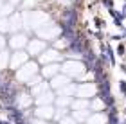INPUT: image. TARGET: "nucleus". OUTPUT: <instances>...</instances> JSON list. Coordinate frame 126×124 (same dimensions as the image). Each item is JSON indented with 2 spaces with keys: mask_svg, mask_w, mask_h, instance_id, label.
<instances>
[{
  "mask_svg": "<svg viewBox=\"0 0 126 124\" xmlns=\"http://www.w3.org/2000/svg\"><path fill=\"white\" fill-rule=\"evenodd\" d=\"M38 74V65L34 63V61H27L25 65H22L18 70H16V79H18L20 83H27L29 84V81L32 79V77H36Z\"/></svg>",
  "mask_w": 126,
  "mask_h": 124,
  "instance_id": "1",
  "label": "nucleus"
},
{
  "mask_svg": "<svg viewBox=\"0 0 126 124\" xmlns=\"http://www.w3.org/2000/svg\"><path fill=\"white\" fill-rule=\"evenodd\" d=\"M24 22H27L29 27H34V29H40L42 25H45L49 22V16L43 13V11H31V13L24 14Z\"/></svg>",
  "mask_w": 126,
  "mask_h": 124,
  "instance_id": "2",
  "label": "nucleus"
},
{
  "mask_svg": "<svg viewBox=\"0 0 126 124\" xmlns=\"http://www.w3.org/2000/svg\"><path fill=\"white\" fill-rule=\"evenodd\" d=\"M61 72L63 74H67V76H72V77H79V76H83V72H85V65L81 63V61H65V63L61 65Z\"/></svg>",
  "mask_w": 126,
  "mask_h": 124,
  "instance_id": "3",
  "label": "nucleus"
},
{
  "mask_svg": "<svg viewBox=\"0 0 126 124\" xmlns=\"http://www.w3.org/2000/svg\"><path fill=\"white\" fill-rule=\"evenodd\" d=\"M38 36L42 38V40H56L60 34H61V29L56 24H45L42 25L40 29H36Z\"/></svg>",
  "mask_w": 126,
  "mask_h": 124,
  "instance_id": "4",
  "label": "nucleus"
},
{
  "mask_svg": "<svg viewBox=\"0 0 126 124\" xmlns=\"http://www.w3.org/2000/svg\"><path fill=\"white\" fill-rule=\"evenodd\" d=\"M95 92H97V88H95V84H92V83H83V84H78V86H76V95L81 97V99L94 97Z\"/></svg>",
  "mask_w": 126,
  "mask_h": 124,
  "instance_id": "5",
  "label": "nucleus"
},
{
  "mask_svg": "<svg viewBox=\"0 0 126 124\" xmlns=\"http://www.w3.org/2000/svg\"><path fill=\"white\" fill-rule=\"evenodd\" d=\"M60 59H61V54L56 49H47V50H43V52L40 54V63H43V65L58 63Z\"/></svg>",
  "mask_w": 126,
  "mask_h": 124,
  "instance_id": "6",
  "label": "nucleus"
},
{
  "mask_svg": "<svg viewBox=\"0 0 126 124\" xmlns=\"http://www.w3.org/2000/svg\"><path fill=\"white\" fill-rule=\"evenodd\" d=\"M27 58H29V54L24 52V50H16L15 54H11V61H9V67L13 70H18L22 65L27 63Z\"/></svg>",
  "mask_w": 126,
  "mask_h": 124,
  "instance_id": "7",
  "label": "nucleus"
},
{
  "mask_svg": "<svg viewBox=\"0 0 126 124\" xmlns=\"http://www.w3.org/2000/svg\"><path fill=\"white\" fill-rule=\"evenodd\" d=\"M45 49H47V45L43 40H31L27 43V54L29 56H40Z\"/></svg>",
  "mask_w": 126,
  "mask_h": 124,
  "instance_id": "8",
  "label": "nucleus"
},
{
  "mask_svg": "<svg viewBox=\"0 0 126 124\" xmlns=\"http://www.w3.org/2000/svg\"><path fill=\"white\" fill-rule=\"evenodd\" d=\"M27 36L25 34H22V32H15L13 36H11V40H9V45L13 47L15 50H22L24 47H27Z\"/></svg>",
  "mask_w": 126,
  "mask_h": 124,
  "instance_id": "9",
  "label": "nucleus"
},
{
  "mask_svg": "<svg viewBox=\"0 0 126 124\" xmlns=\"http://www.w3.org/2000/svg\"><path fill=\"white\" fill-rule=\"evenodd\" d=\"M34 115L40 117V119H45V121H49V119H52V117H56L52 104H42V106H38V108L34 110Z\"/></svg>",
  "mask_w": 126,
  "mask_h": 124,
  "instance_id": "10",
  "label": "nucleus"
},
{
  "mask_svg": "<svg viewBox=\"0 0 126 124\" xmlns=\"http://www.w3.org/2000/svg\"><path fill=\"white\" fill-rule=\"evenodd\" d=\"M68 77H70V76H67V74H63V72H61V74H58V76H54L52 77V79H50V86H52L54 90H61L63 86H67V84H70V79H68Z\"/></svg>",
  "mask_w": 126,
  "mask_h": 124,
  "instance_id": "11",
  "label": "nucleus"
},
{
  "mask_svg": "<svg viewBox=\"0 0 126 124\" xmlns=\"http://www.w3.org/2000/svg\"><path fill=\"white\" fill-rule=\"evenodd\" d=\"M61 70V65L58 63H49V65H43L42 69V77H47V79H52L54 76H58Z\"/></svg>",
  "mask_w": 126,
  "mask_h": 124,
  "instance_id": "12",
  "label": "nucleus"
},
{
  "mask_svg": "<svg viewBox=\"0 0 126 124\" xmlns=\"http://www.w3.org/2000/svg\"><path fill=\"white\" fill-rule=\"evenodd\" d=\"M34 101H36V104L38 106H42V104H52V101H54V94L50 92V90H45L43 94H40L34 97Z\"/></svg>",
  "mask_w": 126,
  "mask_h": 124,
  "instance_id": "13",
  "label": "nucleus"
},
{
  "mask_svg": "<svg viewBox=\"0 0 126 124\" xmlns=\"http://www.w3.org/2000/svg\"><path fill=\"white\" fill-rule=\"evenodd\" d=\"M9 24H11V31L13 32H18L22 29V25H24V16H20V14H13L9 18Z\"/></svg>",
  "mask_w": 126,
  "mask_h": 124,
  "instance_id": "14",
  "label": "nucleus"
},
{
  "mask_svg": "<svg viewBox=\"0 0 126 124\" xmlns=\"http://www.w3.org/2000/svg\"><path fill=\"white\" fill-rule=\"evenodd\" d=\"M87 124H106V115L101 111H94L87 119Z\"/></svg>",
  "mask_w": 126,
  "mask_h": 124,
  "instance_id": "15",
  "label": "nucleus"
},
{
  "mask_svg": "<svg viewBox=\"0 0 126 124\" xmlns=\"http://www.w3.org/2000/svg\"><path fill=\"white\" fill-rule=\"evenodd\" d=\"M72 110H88L90 108V101L88 99H81V97H78L76 101H72Z\"/></svg>",
  "mask_w": 126,
  "mask_h": 124,
  "instance_id": "16",
  "label": "nucleus"
},
{
  "mask_svg": "<svg viewBox=\"0 0 126 124\" xmlns=\"http://www.w3.org/2000/svg\"><path fill=\"white\" fill-rule=\"evenodd\" d=\"M16 103H18L20 108H27L29 104H32V95H29V94H20L18 99H16Z\"/></svg>",
  "mask_w": 126,
  "mask_h": 124,
  "instance_id": "17",
  "label": "nucleus"
},
{
  "mask_svg": "<svg viewBox=\"0 0 126 124\" xmlns=\"http://www.w3.org/2000/svg\"><path fill=\"white\" fill-rule=\"evenodd\" d=\"M72 115H74V119L78 122H87V119L90 117V111L88 110H74Z\"/></svg>",
  "mask_w": 126,
  "mask_h": 124,
  "instance_id": "18",
  "label": "nucleus"
},
{
  "mask_svg": "<svg viewBox=\"0 0 126 124\" xmlns=\"http://www.w3.org/2000/svg\"><path fill=\"white\" fill-rule=\"evenodd\" d=\"M9 61H11V54L7 52V50H0V70L7 69Z\"/></svg>",
  "mask_w": 126,
  "mask_h": 124,
  "instance_id": "19",
  "label": "nucleus"
},
{
  "mask_svg": "<svg viewBox=\"0 0 126 124\" xmlns=\"http://www.w3.org/2000/svg\"><path fill=\"white\" fill-rule=\"evenodd\" d=\"M45 90H49V84H47V83H42V81H40L38 84H34V86H32V97H36V95L43 94Z\"/></svg>",
  "mask_w": 126,
  "mask_h": 124,
  "instance_id": "20",
  "label": "nucleus"
},
{
  "mask_svg": "<svg viewBox=\"0 0 126 124\" xmlns=\"http://www.w3.org/2000/svg\"><path fill=\"white\" fill-rule=\"evenodd\" d=\"M56 104H58L60 108H67L68 104H72V99L68 97V95H58V99H56Z\"/></svg>",
  "mask_w": 126,
  "mask_h": 124,
  "instance_id": "21",
  "label": "nucleus"
},
{
  "mask_svg": "<svg viewBox=\"0 0 126 124\" xmlns=\"http://www.w3.org/2000/svg\"><path fill=\"white\" fill-rule=\"evenodd\" d=\"M90 110H94V111L105 110V103H103L101 99H92V101H90Z\"/></svg>",
  "mask_w": 126,
  "mask_h": 124,
  "instance_id": "22",
  "label": "nucleus"
},
{
  "mask_svg": "<svg viewBox=\"0 0 126 124\" xmlns=\"http://www.w3.org/2000/svg\"><path fill=\"white\" fill-rule=\"evenodd\" d=\"M60 95H68L70 97L72 94H76V84H67V86H63L61 90H58Z\"/></svg>",
  "mask_w": 126,
  "mask_h": 124,
  "instance_id": "23",
  "label": "nucleus"
},
{
  "mask_svg": "<svg viewBox=\"0 0 126 124\" xmlns=\"http://www.w3.org/2000/svg\"><path fill=\"white\" fill-rule=\"evenodd\" d=\"M11 31V24L7 16H0V32H7Z\"/></svg>",
  "mask_w": 126,
  "mask_h": 124,
  "instance_id": "24",
  "label": "nucleus"
},
{
  "mask_svg": "<svg viewBox=\"0 0 126 124\" xmlns=\"http://www.w3.org/2000/svg\"><path fill=\"white\" fill-rule=\"evenodd\" d=\"M60 124H78V121L74 119V115H65L60 119Z\"/></svg>",
  "mask_w": 126,
  "mask_h": 124,
  "instance_id": "25",
  "label": "nucleus"
},
{
  "mask_svg": "<svg viewBox=\"0 0 126 124\" xmlns=\"http://www.w3.org/2000/svg\"><path fill=\"white\" fill-rule=\"evenodd\" d=\"M31 124H47V121L45 119H40V117H36V119H32Z\"/></svg>",
  "mask_w": 126,
  "mask_h": 124,
  "instance_id": "26",
  "label": "nucleus"
},
{
  "mask_svg": "<svg viewBox=\"0 0 126 124\" xmlns=\"http://www.w3.org/2000/svg\"><path fill=\"white\" fill-rule=\"evenodd\" d=\"M63 47H67L65 40H58V41H56V49H63Z\"/></svg>",
  "mask_w": 126,
  "mask_h": 124,
  "instance_id": "27",
  "label": "nucleus"
},
{
  "mask_svg": "<svg viewBox=\"0 0 126 124\" xmlns=\"http://www.w3.org/2000/svg\"><path fill=\"white\" fill-rule=\"evenodd\" d=\"M4 47H5V40H4V36L0 34V50H4Z\"/></svg>",
  "mask_w": 126,
  "mask_h": 124,
  "instance_id": "28",
  "label": "nucleus"
},
{
  "mask_svg": "<svg viewBox=\"0 0 126 124\" xmlns=\"http://www.w3.org/2000/svg\"><path fill=\"white\" fill-rule=\"evenodd\" d=\"M20 2H22V0H9V4H13V5L15 4H20Z\"/></svg>",
  "mask_w": 126,
  "mask_h": 124,
  "instance_id": "29",
  "label": "nucleus"
}]
</instances>
